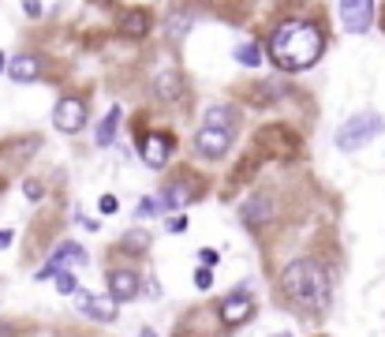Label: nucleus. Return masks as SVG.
Instances as JSON below:
<instances>
[{
	"label": "nucleus",
	"mask_w": 385,
	"mask_h": 337,
	"mask_svg": "<svg viewBox=\"0 0 385 337\" xmlns=\"http://www.w3.org/2000/svg\"><path fill=\"white\" fill-rule=\"evenodd\" d=\"M322 45H326V38L314 23L292 19V23L277 26V34H273V42H270V57L284 71H303L322 57Z\"/></svg>",
	"instance_id": "f257e3e1"
},
{
	"label": "nucleus",
	"mask_w": 385,
	"mask_h": 337,
	"mask_svg": "<svg viewBox=\"0 0 385 337\" xmlns=\"http://www.w3.org/2000/svg\"><path fill=\"white\" fill-rule=\"evenodd\" d=\"M281 285H284V293H288L292 304L307 307V311H318V307L329 304V274L314 259L292 262V266L281 274Z\"/></svg>",
	"instance_id": "f03ea898"
},
{
	"label": "nucleus",
	"mask_w": 385,
	"mask_h": 337,
	"mask_svg": "<svg viewBox=\"0 0 385 337\" xmlns=\"http://www.w3.org/2000/svg\"><path fill=\"white\" fill-rule=\"evenodd\" d=\"M378 131H382L378 113H355V116H348V120L337 127V147H341V150H359Z\"/></svg>",
	"instance_id": "7ed1b4c3"
},
{
	"label": "nucleus",
	"mask_w": 385,
	"mask_h": 337,
	"mask_svg": "<svg viewBox=\"0 0 385 337\" xmlns=\"http://www.w3.org/2000/svg\"><path fill=\"white\" fill-rule=\"evenodd\" d=\"M82 262H86V251H82L79 244H60V248L53 251V259L38 270V281L57 277V274H68V266H82Z\"/></svg>",
	"instance_id": "20e7f679"
},
{
	"label": "nucleus",
	"mask_w": 385,
	"mask_h": 337,
	"mask_svg": "<svg viewBox=\"0 0 385 337\" xmlns=\"http://www.w3.org/2000/svg\"><path fill=\"white\" fill-rule=\"evenodd\" d=\"M374 19V4L370 0H344L341 4V23H344V30H352V34H359L366 30Z\"/></svg>",
	"instance_id": "39448f33"
},
{
	"label": "nucleus",
	"mask_w": 385,
	"mask_h": 337,
	"mask_svg": "<svg viewBox=\"0 0 385 337\" xmlns=\"http://www.w3.org/2000/svg\"><path fill=\"white\" fill-rule=\"evenodd\" d=\"M53 124L60 127V131H79L82 124H86V105L79 102V98H64L57 105V113H53Z\"/></svg>",
	"instance_id": "423d86ee"
},
{
	"label": "nucleus",
	"mask_w": 385,
	"mask_h": 337,
	"mask_svg": "<svg viewBox=\"0 0 385 337\" xmlns=\"http://www.w3.org/2000/svg\"><path fill=\"white\" fill-rule=\"evenodd\" d=\"M195 147H198L203 158H225L228 147H232V135H228V131H217V127H198Z\"/></svg>",
	"instance_id": "0eeeda50"
},
{
	"label": "nucleus",
	"mask_w": 385,
	"mask_h": 337,
	"mask_svg": "<svg viewBox=\"0 0 385 337\" xmlns=\"http://www.w3.org/2000/svg\"><path fill=\"white\" fill-rule=\"evenodd\" d=\"M113 304H124V300H135L139 296V277L131 270H113L109 274V293H105Z\"/></svg>",
	"instance_id": "6e6552de"
},
{
	"label": "nucleus",
	"mask_w": 385,
	"mask_h": 337,
	"mask_svg": "<svg viewBox=\"0 0 385 337\" xmlns=\"http://www.w3.org/2000/svg\"><path fill=\"white\" fill-rule=\"evenodd\" d=\"M169 154H172V139H169V135H161V131L146 135V143H142V161H146L150 169H161L165 161H169Z\"/></svg>",
	"instance_id": "1a4fd4ad"
},
{
	"label": "nucleus",
	"mask_w": 385,
	"mask_h": 337,
	"mask_svg": "<svg viewBox=\"0 0 385 337\" xmlns=\"http://www.w3.org/2000/svg\"><path fill=\"white\" fill-rule=\"evenodd\" d=\"M79 311L86 318H94V322H113L116 318V304L109 296H86L79 293Z\"/></svg>",
	"instance_id": "9d476101"
},
{
	"label": "nucleus",
	"mask_w": 385,
	"mask_h": 337,
	"mask_svg": "<svg viewBox=\"0 0 385 337\" xmlns=\"http://www.w3.org/2000/svg\"><path fill=\"white\" fill-rule=\"evenodd\" d=\"M251 315H254V300L247 296V293H236V296H228L225 304H221V318H225L228 326H240Z\"/></svg>",
	"instance_id": "9b49d317"
},
{
	"label": "nucleus",
	"mask_w": 385,
	"mask_h": 337,
	"mask_svg": "<svg viewBox=\"0 0 385 337\" xmlns=\"http://www.w3.org/2000/svg\"><path fill=\"white\" fill-rule=\"evenodd\" d=\"M8 71H12L15 83H34L38 71H41V64H38V57H30V53H19V57L8 64Z\"/></svg>",
	"instance_id": "f8f14e48"
},
{
	"label": "nucleus",
	"mask_w": 385,
	"mask_h": 337,
	"mask_svg": "<svg viewBox=\"0 0 385 337\" xmlns=\"http://www.w3.org/2000/svg\"><path fill=\"white\" fill-rule=\"evenodd\" d=\"M270 199H262V195H254L251 203L243 206V221L247 225H262V221H270Z\"/></svg>",
	"instance_id": "ddd939ff"
},
{
	"label": "nucleus",
	"mask_w": 385,
	"mask_h": 337,
	"mask_svg": "<svg viewBox=\"0 0 385 337\" xmlns=\"http://www.w3.org/2000/svg\"><path fill=\"white\" fill-rule=\"evenodd\" d=\"M203 127H217V131H228V135H232V127H236V113H228V109L214 105V109H206V124H203Z\"/></svg>",
	"instance_id": "4468645a"
},
{
	"label": "nucleus",
	"mask_w": 385,
	"mask_h": 337,
	"mask_svg": "<svg viewBox=\"0 0 385 337\" xmlns=\"http://www.w3.org/2000/svg\"><path fill=\"white\" fill-rule=\"evenodd\" d=\"M187 203H191V191L183 184H172L161 199V210H180V206H187Z\"/></svg>",
	"instance_id": "2eb2a0df"
},
{
	"label": "nucleus",
	"mask_w": 385,
	"mask_h": 337,
	"mask_svg": "<svg viewBox=\"0 0 385 337\" xmlns=\"http://www.w3.org/2000/svg\"><path fill=\"white\" fill-rule=\"evenodd\" d=\"M116 124H120V109H109V116H105L102 124H97V143H102V147H109V143H113Z\"/></svg>",
	"instance_id": "dca6fc26"
},
{
	"label": "nucleus",
	"mask_w": 385,
	"mask_h": 337,
	"mask_svg": "<svg viewBox=\"0 0 385 337\" xmlns=\"http://www.w3.org/2000/svg\"><path fill=\"white\" fill-rule=\"evenodd\" d=\"M236 60H240L243 68H259V64H262V49L247 42V45H240V49H236Z\"/></svg>",
	"instance_id": "f3484780"
},
{
	"label": "nucleus",
	"mask_w": 385,
	"mask_h": 337,
	"mask_svg": "<svg viewBox=\"0 0 385 337\" xmlns=\"http://www.w3.org/2000/svg\"><path fill=\"white\" fill-rule=\"evenodd\" d=\"M158 94L161 98H180V75H172V71H169V75H161L158 79Z\"/></svg>",
	"instance_id": "a211bd4d"
},
{
	"label": "nucleus",
	"mask_w": 385,
	"mask_h": 337,
	"mask_svg": "<svg viewBox=\"0 0 385 337\" xmlns=\"http://www.w3.org/2000/svg\"><path fill=\"white\" fill-rule=\"evenodd\" d=\"M146 26H150V23H146V15H142V12H139V15H127L124 34H131V38H135V34H146Z\"/></svg>",
	"instance_id": "6ab92c4d"
},
{
	"label": "nucleus",
	"mask_w": 385,
	"mask_h": 337,
	"mask_svg": "<svg viewBox=\"0 0 385 337\" xmlns=\"http://www.w3.org/2000/svg\"><path fill=\"white\" fill-rule=\"evenodd\" d=\"M158 210H161V199H146V203H139V210H135V214H139V217H153Z\"/></svg>",
	"instance_id": "aec40b11"
},
{
	"label": "nucleus",
	"mask_w": 385,
	"mask_h": 337,
	"mask_svg": "<svg viewBox=\"0 0 385 337\" xmlns=\"http://www.w3.org/2000/svg\"><path fill=\"white\" fill-rule=\"evenodd\" d=\"M198 259H203V270H214L217 262H221V255H217L214 248H203V251H198Z\"/></svg>",
	"instance_id": "412c9836"
},
{
	"label": "nucleus",
	"mask_w": 385,
	"mask_h": 337,
	"mask_svg": "<svg viewBox=\"0 0 385 337\" xmlns=\"http://www.w3.org/2000/svg\"><path fill=\"white\" fill-rule=\"evenodd\" d=\"M57 293L71 296V293H75V277H71V274H57Z\"/></svg>",
	"instance_id": "4be33fe9"
},
{
	"label": "nucleus",
	"mask_w": 385,
	"mask_h": 337,
	"mask_svg": "<svg viewBox=\"0 0 385 337\" xmlns=\"http://www.w3.org/2000/svg\"><path fill=\"white\" fill-rule=\"evenodd\" d=\"M97 210H102V214H116V210H120V203H116V195H102V203H97Z\"/></svg>",
	"instance_id": "5701e85b"
},
{
	"label": "nucleus",
	"mask_w": 385,
	"mask_h": 337,
	"mask_svg": "<svg viewBox=\"0 0 385 337\" xmlns=\"http://www.w3.org/2000/svg\"><path fill=\"white\" fill-rule=\"evenodd\" d=\"M23 191H26V199H30V203H38V199H41V184H38V180H26Z\"/></svg>",
	"instance_id": "b1692460"
},
{
	"label": "nucleus",
	"mask_w": 385,
	"mask_h": 337,
	"mask_svg": "<svg viewBox=\"0 0 385 337\" xmlns=\"http://www.w3.org/2000/svg\"><path fill=\"white\" fill-rule=\"evenodd\" d=\"M195 285L198 289H209V285H214V274H209V270H195Z\"/></svg>",
	"instance_id": "393cba45"
},
{
	"label": "nucleus",
	"mask_w": 385,
	"mask_h": 337,
	"mask_svg": "<svg viewBox=\"0 0 385 337\" xmlns=\"http://www.w3.org/2000/svg\"><path fill=\"white\" fill-rule=\"evenodd\" d=\"M169 233H187V217H183V214H176V217H172V221H169Z\"/></svg>",
	"instance_id": "a878e982"
},
{
	"label": "nucleus",
	"mask_w": 385,
	"mask_h": 337,
	"mask_svg": "<svg viewBox=\"0 0 385 337\" xmlns=\"http://www.w3.org/2000/svg\"><path fill=\"white\" fill-rule=\"evenodd\" d=\"M150 244V236L146 233H135V236H127V248H146Z\"/></svg>",
	"instance_id": "bb28decb"
},
{
	"label": "nucleus",
	"mask_w": 385,
	"mask_h": 337,
	"mask_svg": "<svg viewBox=\"0 0 385 337\" xmlns=\"http://www.w3.org/2000/svg\"><path fill=\"white\" fill-rule=\"evenodd\" d=\"M23 12H26V15H41L45 8H41V4H23Z\"/></svg>",
	"instance_id": "cd10ccee"
},
{
	"label": "nucleus",
	"mask_w": 385,
	"mask_h": 337,
	"mask_svg": "<svg viewBox=\"0 0 385 337\" xmlns=\"http://www.w3.org/2000/svg\"><path fill=\"white\" fill-rule=\"evenodd\" d=\"M12 244V233H0V248H8Z\"/></svg>",
	"instance_id": "c85d7f7f"
},
{
	"label": "nucleus",
	"mask_w": 385,
	"mask_h": 337,
	"mask_svg": "<svg viewBox=\"0 0 385 337\" xmlns=\"http://www.w3.org/2000/svg\"><path fill=\"white\" fill-rule=\"evenodd\" d=\"M139 337H158V334H153V330H150V326H146V330H142Z\"/></svg>",
	"instance_id": "c756f323"
},
{
	"label": "nucleus",
	"mask_w": 385,
	"mask_h": 337,
	"mask_svg": "<svg viewBox=\"0 0 385 337\" xmlns=\"http://www.w3.org/2000/svg\"><path fill=\"white\" fill-rule=\"evenodd\" d=\"M270 337H292V334H288V330H284V334H270Z\"/></svg>",
	"instance_id": "7c9ffc66"
},
{
	"label": "nucleus",
	"mask_w": 385,
	"mask_h": 337,
	"mask_svg": "<svg viewBox=\"0 0 385 337\" xmlns=\"http://www.w3.org/2000/svg\"><path fill=\"white\" fill-rule=\"evenodd\" d=\"M0 71H4V57H0Z\"/></svg>",
	"instance_id": "2f4dec72"
}]
</instances>
